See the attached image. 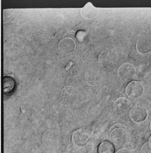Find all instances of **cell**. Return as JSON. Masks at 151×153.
I'll return each mask as SVG.
<instances>
[{"mask_svg":"<svg viewBox=\"0 0 151 153\" xmlns=\"http://www.w3.org/2000/svg\"><path fill=\"white\" fill-rule=\"evenodd\" d=\"M144 91L142 84L138 81H131L125 88V93L130 98L138 99L140 97Z\"/></svg>","mask_w":151,"mask_h":153,"instance_id":"obj_2","label":"cell"},{"mask_svg":"<svg viewBox=\"0 0 151 153\" xmlns=\"http://www.w3.org/2000/svg\"><path fill=\"white\" fill-rule=\"evenodd\" d=\"M89 139V135L87 131L83 128L78 129L72 134L71 141L73 144L78 147L85 146Z\"/></svg>","mask_w":151,"mask_h":153,"instance_id":"obj_3","label":"cell"},{"mask_svg":"<svg viewBox=\"0 0 151 153\" xmlns=\"http://www.w3.org/2000/svg\"><path fill=\"white\" fill-rule=\"evenodd\" d=\"M58 140V137L55 131L49 129L46 131L42 136V140L46 146H51L55 144Z\"/></svg>","mask_w":151,"mask_h":153,"instance_id":"obj_8","label":"cell"},{"mask_svg":"<svg viewBox=\"0 0 151 153\" xmlns=\"http://www.w3.org/2000/svg\"><path fill=\"white\" fill-rule=\"evenodd\" d=\"M150 131H151V122H150Z\"/></svg>","mask_w":151,"mask_h":153,"instance_id":"obj_13","label":"cell"},{"mask_svg":"<svg viewBox=\"0 0 151 153\" xmlns=\"http://www.w3.org/2000/svg\"><path fill=\"white\" fill-rule=\"evenodd\" d=\"M147 109L141 106L134 107L130 112V117L133 122L136 123L144 122L147 120Z\"/></svg>","mask_w":151,"mask_h":153,"instance_id":"obj_4","label":"cell"},{"mask_svg":"<svg viewBox=\"0 0 151 153\" xmlns=\"http://www.w3.org/2000/svg\"><path fill=\"white\" fill-rule=\"evenodd\" d=\"M118 74L121 79H132L136 74V68L131 64H124L119 68Z\"/></svg>","mask_w":151,"mask_h":153,"instance_id":"obj_5","label":"cell"},{"mask_svg":"<svg viewBox=\"0 0 151 153\" xmlns=\"http://www.w3.org/2000/svg\"><path fill=\"white\" fill-rule=\"evenodd\" d=\"M98 153H114V144L108 140H105L99 145L97 149Z\"/></svg>","mask_w":151,"mask_h":153,"instance_id":"obj_9","label":"cell"},{"mask_svg":"<svg viewBox=\"0 0 151 153\" xmlns=\"http://www.w3.org/2000/svg\"><path fill=\"white\" fill-rule=\"evenodd\" d=\"M116 153H132L130 151L127 149H119L118 151H116Z\"/></svg>","mask_w":151,"mask_h":153,"instance_id":"obj_11","label":"cell"},{"mask_svg":"<svg viewBox=\"0 0 151 153\" xmlns=\"http://www.w3.org/2000/svg\"><path fill=\"white\" fill-rule=\"evenodd\" d=\"M116 127L112 129L110 133V138L113 144L117 146H121L127 140V132L121 126L116 124Z\"/></svg>","mask_w":151,"mask_h":153,"instance_id":"obj_1","label":"cell"},{"mask_svg":"<svg viewBox=\"0 0 151 153\" xmlns=\"http://www.w3.org/2000/svg\"><path fill=\"white\" fill-rule=\"evenodd\" d=\"M136 48L138 52L146 54L151 51V40L147 37H141L136 43Z\"/></svg>","mask_w":151,"mask_h":153,"instance_id":"obj_7","label":"cell"},{"mask_svg":"<svg viewBox=\"0 0 151 153\" xmlns=\"http://www.w3.org/2000/svg\"><path fill=\"white\" fill-rule=\"evenodd\" d=\"M141 152V153H151V147L149 143H145L143 145Z\"/></svg>","mask_w":151,"mask_h":153,"instance_id":"obj_10","label":"cell"},{"mask_svg":"<svg viewBox=\"0 0 151 153\" xmlns=\"http://www.w3.org/2000/svg\"><path fill=\"white\" fill-rule=\"evenodd\" d=\"M113 106L116 112L122 114L129 110L131 106V103L127 98L121 97L114 102Z\"/></svg>","mask_w":151,"mask_h":153,"instance_id":"obj_6","label":"cell"},{"mask_svg":"<svg viewBox=\"0 0 151 153\" xmlns=\"http://www.w3.org/2000/svg\"><path fill=\"white\" fill-rule=\"evenodd\" d=\"M149 144H150V145L151 146V137H150V138H149Z\"/></svg>","mask_w":151,"mask_h":153,"instance_id":"obj_12","label":"cell"}]
</instances>
